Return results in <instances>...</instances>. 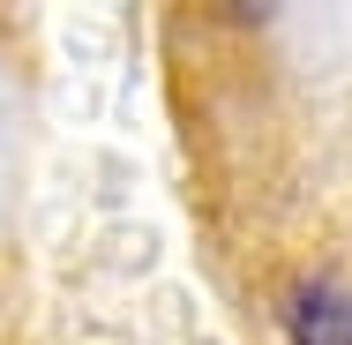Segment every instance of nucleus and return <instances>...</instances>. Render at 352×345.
Instances as JSON below:
<instances>
[{"instance_id":"f257e3e1","label":"nucleus","mask_w":352,"mask_h":345,"mask_svg":"<svg viewBox=\"0 0 352 345\" xmlns=\"http://www.w3.org/2000/svg\"><path fill=\"white\" fill-rule=\"evenodd\" d=\"M285 331H292V345H352V285L307 278L285 300Z\"/></svg>"}]
</instances>
